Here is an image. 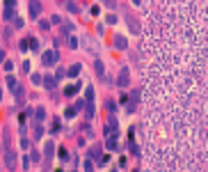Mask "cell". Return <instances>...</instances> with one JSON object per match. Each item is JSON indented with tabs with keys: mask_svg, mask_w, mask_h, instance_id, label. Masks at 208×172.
Segmentation results:
<instances>
[{
	"mask_svg": "<svg viewBox=\"0 0 208 172\" xmlns=\"http://www.w3.org/2000/svg\"><path fill=\"white\" fill-rule=\"evenodd\" d=\"M5 165L9 167V170H11V167H16V154H14L11 149L5 151Z\"/></svg>",
	"mask_w": 208,
	"mask_h": 172,
	"instance_id": "1",
	"label": "cell"
},
{
	"mask_svg": "<svg viewBox=\"0 0 208 172\" xmlns=\"http://www.w3.org/2000/svg\"><path fill=\"white\" fill-rule=\"evenodd\" d=\"M41 60H44V64H55V62H57V53H55V51H46Z\"/></svg>",
	"mask_w": 208,
	"mask_h": 172,
	"instance_id": "2",
	"label": "cell"
},
{
	"mask_svg": "<svg viewBox=\"0 0 208 172\" xmlns=\"http://www.w3.org/2000/svg\"><path fill=\"white\" fill-rule=\"evenodd\" d=\"M39 12H41L39 0H30V16H32V19H37V16H39Z\"/></svg>",
	"mask_w": 208,
	"mask_h": 172,
	"instance_id": "3",
	"label": "cell"
},
{
	"mask_svg": "<svg viewBox=\"0 0 208 172\" xmlns=\"http://www.w3.org/2000/svg\"><path fill=\"white\" fill-rule=\"evenodd\" d=\"M119 85H121V87H126V85H128V71H126V69L121 71V76H119Z\"/></svg>",
	"mask_w": 208,
	"mask_h": 172,
	"instance_id": "4",
	"label": "cell"
},
{
	"mask_svg": "<svg viewBox=\"0 0 208 172\" xmlns=\"http://www.w3.org/2000/svg\"><path fill=\"white\" fill-rule=\"evenodd\" d=\"M7 87H9V89H16V87H18V85H16V78H14V76H7Z\"/></svg>",
	"mask_w": 208,
	"mask_h": 172,
	"instance_id": "5",
	"label": "cell"
},
{
	"mask_svg": "<svg viewBox=\"0 0 208 172\" xmlns=\"http://www.w3.org/2000/svg\"><path fill=\"white\" fill-rule=\"evenodd\" d=\"M128 28H133V32H135V35L140 32V25H137V21H135V19H128Z\"/></svg>",
	"mask_w": 208,
	"mask_h": 172,
	"instance_id": "6",
	"label": "cell"
},
{
	"mask_svg": "<svg viewBox=\"0 0 208 172\" xmlns=\"http://www.w3.org/2000/svg\"><path fill=\"white\" fill-rule=\"evenodd\" d=\"M44 85H46L48 89H53V87H55V78H53V76H46V80H44Z\"/></svg>",
	"mask_w": 208,
	"mask_h": 172,
	"instance_id": "7",
	"label": "cell"
},
{
	"mask_svg": "<svg viewBox=\"0 0 208 172\" xmlns=\"http://www.w3.org/2000/svg\"><path fill=\"white\" fill-rule=\"evenodd\" d=\"M78 71H80V64H73V67L69 69V76H71V78H76V76H78Z\"/></svg>",
	"mask_w": 208,
	"mask_h": 172,
	"instance_id": "8",
	"label": "cell"
},
{
	"mask_svg": "<svg viewBox=\"0 0 208 172\" xmlns=\"http://www.w3.org/2000/svg\"><path fill=\"white\" fill-rule=\"evenodd\" d=\"M76 92H78V85H71V87H67V89H64V94H67V96H73Z\"/></svg>",
	"mask_w": 208,
	"mask_h": 172,
	"instance_id": "9",
	"label": "cell"
},
{
	"mask_svg": "<svg viewBox=\"0 0 208 172\" xmlns=\"http://www.w3.org/2000/svg\"><path fill=\"white\" fill-rule=\"evenodd\" d=\"M115 46L117 48H126V39H124V37H117V39H115Z\"/></svg>",
	"mask_w": 208,
	"mask_h": 172,
	"instance_id": "10",
	"label": "cell"
},
{
	"mask_svg": "<svg viewBox=\"0 0 208 172\" xmlns=\"http://www.w3.org/2000/svg\"><path fill=\"white\" fill-rule=\"evenodd\" d=\"M53 147H55V145H53V142H48V145H46V149H44V151H46V156H48V158L53 156Z\"/></svg>",
	"mask_w": 208,
	"mask_h": 172,
	"instance_id": "11",
	"label": "cell"
},
{
	"mask_svg": "<svg viewBox=\"0 0 208 172\" xmlns=\"http://www.w3.org/2000/svg\"><path fill=\"white\" fill-rule=\"evenodd\" d=\"M94 67H96V73H99V76H103V64H101V60H96Z\"/></svg>",
	"mask_w": 208,
	"mask_h": 172,
	"instance_id": "12",
	"label": "cell"
},
{
	"mask_svg": "<svg viewBox=\"0 0 208 172\" xmlns=\"http://www.w3.org/2000/svg\"><path fill=\"white\" fill-rule=\"evenodd\" d=\"M11 19H14V12H11V9H5V21H11Z\"/></svg>",
	"mask_w": 208,
	"mask_h": 172,
	"instance_id": "13",
	"label": "cell"
},
{
	"mask_svg": "<svg viewBox=\"0 0 208 172\" xmlns=\"http://www.w3.org/2000/svg\"><path fill=\"white\" fill-rule=\"evenodd\" d=\"M46 117V113H44V108H37V120H44Z\"/></svg>",
	"mask_w": 208,
	"mask_h": 172,
	"instance_id": "14",
	"label": "cell"
},
{
	"mask_svg": "<svg viewBox=\"0 0 208 172\" xmlns=\"http://www.w3.org/2000/svg\"><path fill=\"white\" fill-rule=\"evenodd\" d=\"M5 5H7V9H14V7H16V0H5Z\"/></svg>",
	"mask_w": 208,
	"mask_h": 172,
	"instance_id": "15",
	"label": "cell"
},
{
	"mask_svg": "<svg viewBox=\"0 0 208 172\" xmlns=\"http://www.w3.org/2000/svg\"><path fill=\"white\" fill-rule=\"evenodd\" d=\"M108 147H110V149H117V140H115V138H110V140H108Z\"/></svg>",
	"mask_w": 208,
	"mask_h": 172,
	"instance_id": "16",
	"label": "cell"
},
{
	"mask_svg": "<svg viewBox=\"0 0 208 172\" xmlns=\"http://www.w3.org/2000/svg\"><path fill=\"white\" fill-rule=\"evenodd\" d=\"M34 136H37V138L44 136V129H41V126H37V129H34Z\"/></svg>",
	"mask_w": 208,
	"mask_h": 172,
	"instance_id": "17",
	"label": "cell"
},
{
	"mask_svg": "<svg viewBox=\"0 0 208 172\" xmlns=\"http://www.w3.org/2000/svg\"><path fill=\"white\" fill-rule=\"evenodd\" d=\"M105 21H108V23H115V21H117V16H115V14H108V19H105Z\"/></svg>",
	"mask_w": 208,
	"mask_h": 172,
	"instance_id": "18",
	"label": "cell"
},
{
	"mask_svg": "<svg viewBox=\"0 0 208 172\" xmlns=\"http://www.w3.org/2000/svg\"><path fill=\"white\" fill-rule=\"evenodd\" d=\"M103 2H105L108 7H115V0H103Z\"/></svg>",
	"mask_w": 208,
	"mask_h": 172,
	"instance_id": "19",
	"label": "cell"
},
{
	"mask_svg": "<svg viewBox=\"0 0 208 172\" xmlns=\"http://www.w3.org/2000/svg\"><path fill=\"white\" fill-rule=\"evenodd\" d=\"M2 60H5V53H2V51H0V62H2Z\"/></svg>",
	"mask_w": 208,
	"mask_h": 172,
	"instance_id": "20",
	"label": "cell"
}]
</instances>
